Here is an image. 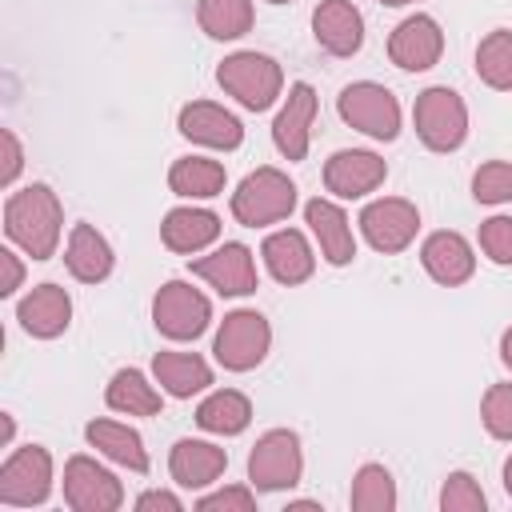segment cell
<instances>
[{"instance_id": "2", "label": "cell", "mask_w": 512, "mask_h": 512, "mask_svg": "<svg viewBox=\"0 0 512 512\" xmlns=\"http://www.w3.org/2000/svg\"><path fill=\"white\" fill-rule=\"evenodd\" d=\"M232 208H236V216H240L244 224L276 220V216H284V212L292 208V184H288L280 172H268V168H264V172H256V176H248V180L240 184Z\"/></svg>"}, {"instance_id": "23", "label": "cell", "mask_w": 512, "mask_h": 512, "mask_svg": "<svg viewBox=\"0 0 512 512\" xmlns=\"http://www.w3.org/2000/svg\"><path fill=\"white\" fill-rule=\"evenodd\" d=\"M68 264H72V272L80 280H100L112 268V256H108V244L92 228H76L72 232V256H68Z\"/></svg>"}, {"instance_id": "11", "label": "cell", "mask_w": 512, "mask_h": 512, "mask_svg": "<svg viewBox=\"0 0 512 512\" xmlns=\"http://www.w3.org/2000/svg\"><path fill=\"white\" fill-rule=\"evenodd\" d=\"M380 176H384V164L376 156H368V152H340L328 164V184L340 196H360L372 184H380Z\"/></svg>"}, {"instance_id": "37", "label": "cell", "mask_w": 512, "mask_h": 512, "mask_svg": "<svg viewBox=\"0 0 512 512\" xmlns=\"http://www.w3.org/2000/svg\"><path fill=\"white\" fill-rule=\"evenodd\" d=\"M140 504H144V508H148V504H164V508H176V500H172V496H164V492H160V496L152 492V496H144Z\"/></svg>"}, {"instance_id": "9", "label": "cell", "mask_w": 512, "mask_h": 512, "mask_svg": "<svg viewBox=\"0 0 512 512\" xmlns=\"http://www.w3.org/2000/svg\"><path fill=\"white\" fill-rule=\"evenodd\" d=\"M412 228H416V212L408 204H400V200H384V204H372L364 212V232L384 252L404 248L408 236H412Z\"/></svg>"}, {"instance_id": "5", "label": "cell", "mask_w": 512, "mask_h": 512, "mask_svg": "<svg viewBox=\"0 0 512 512\" xmlns=\"http://www.w3.org/2000/svg\"><path fill=\"white\" fill-rule=\"evenodd\" d=\"M264 344H268V324L264 316L256 312H236L224 320L220 336H216V356L228 364V368H248L264 356Z\"/></svg>"}, {"instance_id": "14", "label": "cell", "mask_w": 512, "mask_h": 512, "mask_svg": "<svg viewBox=\"0 0 512 512\" xmlns=\"http://www.w3.org/2000/svg\"><path fill=\"white\" fill-rule=\"evenodd\" d=\"M196 272L200 276H208L220 292H252V260H248V252L240 248V244H228L224 252H216L212 260H200L196 264Z\"/></svg>"}, {"instance_id": "40", "label": "cell", "mask_w": 512, "mask_h": 512, "mask_svg": "<svg viewBox=\"0 0 512 512\" xmlns=\"http://www.w3.org/2000/svg\"><path fill=\"white\" fill-rule=\"evenodd\" d=\"M388 4H408V0H388Z\"/></svg>"}, {"instance_id": "1", "label": "cell", "mask_w": 512, "mask_h": 512, "mask_svg": "<svg viewBox=\"0 0 512 512\" xmlns=\"http://www.w3.org/2000/svg\"><path fill=\"white\" fill-rule=\"evenodd\" d=\"M8 232L36 256H48L56 240V200L48 196V188H28L8 204Z\"/></svg>"}, {"instance_id": "36", "label": "cell", "mask_w": 512, "mask_h": 512, "mask_svg": "<svg viewBox=\"0 0 512 512\" xmlns=\"http://www.w3.org/2000/svg\"><path fill=\"white\" fill-rule=\"evenodd\" d=\"M220 504H240V508H248V496H244V492H228V496H208V500H204V508H220Z\"/></svg>"}, {"instance_id": "12", "label": "cell", "mask_w": 512, "mask_h": 512, "mask_svg": "<svg viewBox=\"0 0 512 512\" xmlns=\"http://www.w3.org/2000/svg\"><path fill=\"white\" fill-rule=\"evenodd\" d=\"M440 52V32L432 20L416 16L408 24H400V32L392 36V56L404 64V68H428Z\"/></svg>"}, {"instance_id": "16", "label": "cell", "mask_w": 512, "mask_h": 512, "mask_svg": "<svg viewBox=\"0 0 512 512\" xmlns=\"http://www.w3.org/2000/svg\"><path fill=\"white\" fill-rule=\"evenodd\" d=\"M20 320L28 332H40V336H52L68 324V296L56 288V284H44L40 292H32L24 304H20Z\"/></svg>"}, {"instance_id": "31", "label": "cell", "mask_w": 512, "mask_h": 512, "mask_svg": "<svg viewBox=\"0 0 512 512\" xmlns=\"http://www.w3.org/2000/svg\"><path fill=\"white\" fill-rule=\"evenodd\" d=\"M360 508H388L392 504V488H388V472L380 468H364L360 472V484H356V496H352Z\"/></svg>"}, {"instance_id": "32", "label": "cell", "mask_w": 512, "mask_h": 512, "mask_svg": "<svg viewBox=\"0 0 512 512\" xmlns=\"http://www.w3.org/2000/svg\"><path fill=\"white\" fill-rule=\"evenodd\" d=\"M476 196L480 200H508L512 196V164H488L476 176Z\"/></svg>"}, {"instance_id": "28", "label": "cell", "mask_w": 512, "mask_h": 512, "mask_svg": "<svg viewBox=\"0 0 512 512\" xmlns=\"http://www.w3.org/2000/svg\"><path fill=\"white\" fill-rule=\"evenodd\" d=\"M200 20L212 36H240L248 28L252 12H248V0H204Z\"/></svg>"}, {"instance_id": "17", "label": "cell", "mask_w": 512, "mask_h": 512, "mask_svg": "<svg viewBox=\"0 0 512 512\" xmlns=\"http://www.w3.org/2000/svg\"><path fill=\"white\" fill-rule=\"evenodd\" d=\"M68 500H72L76 508H96V500H100V504H116L120 492H116L112 476L100 472L96 464L72 460V468H68Z\"/></svg>"}, {"instance_id": "15", "label": "cell", "mask_w": 512, "mask_h": 512, "mask_svg": "<svg viewBox=\"0 0 512 512\" xmlns=\"http://www.w3.org/2000/svg\"><path fill=\"white\" fill-rule=\"evenodd\" d=\"M316 36L332 48V52H352L360 48V16L352 4L344 0H328L320 12H316Z\"/></svg>"}, {"instance_id": "30", "label": "cell", "mask_w": 512, "mask_h": 512, "mask_svg": "<svg viewBox=\"0 0 512 512\" xmlns=\"http://www.w3.org/2000/svg\"><path fill=\"white\" fill-rule=\"evenodd\" d=\"M480 72L496 88L512 84V36L508 32H496V36H488L480 44Z\"/></svg>"}, {"instance_id": "20", "label": "cell", "mask_w": 512, "mask_h": 512, "mask_svg": "<svg viewBox=\"0 0 512 512\" xmlns=\"http://www.w3.org/2000/svg\"><path fill=\"white\" fill-rule=\"evenodd\" d=\"M220 468H224V452L212 448V444L184 440V444H176V452H172V472H176L180 484H208Z\"/></svg>"}, {"instance_id": "13", "label": "cell", "mask_w": 512, "mask_h": 512, "mask_svg": "<svg viewBox=\"0 0 512 512\" xmlns=\"http://www.w3.org/2000/svg\"><path fill=\"white\" fill-rule=\"evenodd\" d=\"M312 88L308 84H296L292 88V96H288V108L280 112V120H276V144L292 156V160H300L304 156V144H308V116H312Z\"/></svg>"}, {"instance_id": "4", "label": "cell", "mask_w": 512, "mask_h": 512, "mask_svg": "<svg viewBox=\"0 0 512 512\" xmlns=\"http://www.w3.org/2000/svg\"><path fill=\"white\" fill-rule=\"evenodd\" d=\"M220 84L232 88L248 108H264L276 96L280 72H276V64L268 56H232L220 68Z\"/></svg>"}, {"instance_id": "21", "label": "cell", "mask_w": 512, "mask_h": 512, "mask_svg": "<svg viewBox=\"0 0 512 512\" xmlns=\"http://www.w3.org/2000/svg\"><path fill=\"white\" fill-rule=\"evenodd\" d=\"M308 224L316 228V236H320V244H324V252H328L332 264L352 260V236H348V224H344V216H340L332 204L312 200V204H308Z\"/></svg>"}, {"instance_id": "8", "label": "cell", "mask_w": 512, "mask_h": 512, "mask_svg": "<svg viewBox=\"0 0 512 512\" xmlns=\"http://www.w3.org/2000/svg\"><path fill=\"white\" fill-rule=\"evenodd\" d=\"M252 480L260 488H280V484H292L296 472H300V456H296V436L288 432H272L260 440V448L252 452Z\"/></svg>"}, {"instance_id": "33", "label": "cell", "mask_w": 512, "mask_h": 512, "mask_svg": "<svg viewBox=\"0 0 512 512\" xmlns=\"http://www.w3.org/2000/svg\"><path fill=\"white\" fill-rule=\"evenodd\" d=\"M480 240L492 252V260H500V264L512 260V220H488L484 232H480Z\"/></svg>"}, {"instance_id": "10", "label": "cell", "mask_w": 512, "mask_h": 512, "mask_svg": "<svg viewBox=\"0 0 512 512\" xmlns=\"http://www.w3.org/2000/svg\"><path fill=\"white\" fill-rule=\"evenodd\" d=\"M180 128H184V136L204 140V144H220V148L240 144V124H236V116H228L224 108H212V104H192V108H184Z\"/></svg>"}, {"instance_id": "38", "label": "cell", "mask_w": 512, "mask_h": 512, "mask_svg": "<svg viewBox=\"0 0 512 512\" xmlns=\"http://www.w3.org/2000/svg\"><path fill=\"white\" fill-rule=\"evenodd\" d=\"M504 360H508V364H512V332H508V336H504Z\"/></svg>"}, {"instance_id": "24", "label": "cell", "mask_w": 512, "mask_h": 512, "mask_svg": "<svg viewBox=\"0 0 512 512\" xmlns=\"http://www.w3.org/2000/svg\"><path fill=\"white\" fill-rule=\"evenodd\" d=\"M156 376H160L176 396H192L196 388L208 384V368H204V360H196V356H176V352L156 356Z\"/></svg>"}, {"instance_id": "22", "label": "cell", "mask_w": 512, "mask_h": 512, "mask_svg": "<svg viewBox=\"0 0 512 512\" xmlns=\"http://www.w3.org/2000/svg\"><path fill=\"white\" fill-rule=\"evenodd\" d=\"M216 236V216L212 212H172L168 216V224H164V240L172 244V248H180V252H188V248H200V244H208Z\"/></svg>"}, {"instance_id": "29", "label": "cell", "mask_w": 512, "mask_h": 512, "mask_svg": "<svg viewBox=\"0 0 512 512\" xmlns=\"http://www.w3.org/2000/svg\"><path fill=\"white\" fill-rule=\"evenodd\" d=\"M108 404L112 408H128V412H156L160 396L148 392V384L140 380V372H116L112 388H108Z\"/></svg>"}, {"instance_id": "19", "label": "cell", "mask_w": 512, "mask_h": 512, "mask_svg": "<svg viewBox=\"0 0 512 512\" xmlns=\"http://www.w3.org/2000/svg\"><path fill=\"white\" fill-rule=\"evenodd\" d=\"M264 256H268V268L276 272V280H284V284H296L312 272V256L296 232H276L264 244Z\"/></svg>"}, {"instance_id": "3", "label": "cell", "mask_w": 512, "mask_h": 512, "mask_svg": "<svg viewBox=\"0 0 512 512\" xmlns=\"http://www.w3.org/2000/svg\"><path fill=\"white\" fill-rule=\"evenodd\" d=\"M416 124L432 148H456L464 136V108H460L456 92H448V88L424 92L416 104Z\"/></svg>"}, {"instance_id": "34", "label": "cell", "mask_w": 512, "mask_h": 512, "mask_svg": "<svg viewBox=\"0 0 512 512\" xmlns=\"http://www.w3.org/2000/svg\"><path fill=\"white\" fill-rule=\"evenodd\" d=\"M488 428L496 436H512V388H496L488 396Z\"/></svg>"}, {"instance_id": "35", "label": "cell", "mask_w": 512, "mask_h": 512, "mask_svg": "<svg viewBox=\"0 0 512 512\" xmlns=\"http://www.w3.org/2000/svg\"><path fill=\"white\" fill-rule=\"evenodd\" d=\"M444 508H484V496L472 488L468 476H452V484L444 488Z\"/></svg>"}, {"instance_id": "39", "label": "cell", "mask_w": 512, "mask_h": 512, "mask_svg": "<svg viewBox=\"0 0 512 512\" xmlns=\"http://www.w3.org/2000/svg\"><path fill=\"white\" fill-rule=\"evenodd\" d=\"M508 492H512V460H508Z\"/></svg>"}, {"instance_id": "26", "label": "cell", "mask_w": 512, "mask_h": 512, "mask_svg": "<svg viewBox=\"0 0 512 512\" xmlns=\"http://www.w3.org/2000/svg\"><path fill=\"white\" fill-rule=\"evenodd\" d=\"M204 428H212V432H240L244 424H248V400L240 396V392H216L204 408H200V416H196Z\"/></svg>"}, {"instance_id": "6", "label": "cell", "mask_w": 512, "mask_h": 512, "mask_svg": "<svg viewBox=\"0 0 512 512\" xmlns=\"http://www.w3.org/2000/svg\"><path fill=\"white\" fill-rule=\"evenodd\" d=\"M340 112L356 124V128H364V132H372V136H396V100L384 92V88H376V84H356V88H348L344 96H340Z\"/></svg>"}, {"instance_id": "27", "label": "cell", "mask_w": 512, "mask_h": 512, "mask_svg": "<svg viewBox=\"0 0 512 512\" xmlns=\"http://www.w3.org/2000/svg\"><path fill=\"white\" fill-rule=\"evenodd\" d=\"M88 436H92V444H100L108 456H116L120 464H132V468H148V460H144V452H140V436L136 432H128V428H120V424H92L88 428Z\"/></svg>"}, {"instance_id": "7", "label": "cell", "mask_w": 512, "mask_h": 512, "mask_svg": "<svg viewBox=\"0 0 512 512\" xmlns=\"http://www.w3.org/2000/svg\"><path fill=\"white\" fill-rule=\"evenodd\" d=\"M208 320V300L196 296L192 288L184 284H168L160 296H156V324L168 332V336H196Z\"/></svg>"}, {"instance_id": "25", "label": "cell", "mask_w": 512, "mask_h": 512, "mask_svg": "<svg viewBox=\"0 0 512 512\" xmlns=\"http://www.w3.org/2000/svg\"><path fill=\"white\" fill-rule=\"evenodd\" d=\"M224 184V168L212 160H180L172 168V188L184 196H212Z\"/></svg>"}, {"instance_id": "18", "label": "cell", "mask_w": 512, "mask_h": 512, "mask_svg": "<svg viewBox=\"0 0 512 512\" xmlns=\"http://www.w3.org/2000/svg\"><path fill=\"white\" fill-rule=\"evenodd\" d=\"M424 264H428V272H432L436 280H444V284H456V280H464V276L472 272L468 244H464L460 236H448V232H440V236L428 240Z\"/></svg>"}]
</instances>
